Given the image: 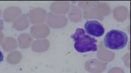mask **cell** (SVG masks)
I'll use <instances>...</instances> for the list:
<instances>
[{"label": "cell", "instance_id": "cell-1", "mask_svg": "<svg viewBox=\"0 0 131 73\" xmlns=\"http://www.w3.org/2000/svg\"><path fill=\"white\" fill-rule=\"evenodd\" d=\"M71 38L74 41V48L78 53H84L90 51H97V40L93 37L86 34L85 30L81 28L77 29Z\"/></svg>", "mask_w": 131, "mask_h": 73}, {"label": "cell", "instance_id": "cell-2", "mask_svg": "<svg viewBox=\"0 0 131 73\" xmlns=\"http://www.w3.org/2000/svg\"><path fill=\"white\" fill-rule=\"evenodd\" d=\"M128 37L126 33L118 30H112L104 38L105 47L110 49H122L127 45Z\"/></svg>", "mask_w": 131, "mask_h": 73}, {"label": "cell", "instance_id": "cell-3", "mask_svg": "<svg viewBox=\"0 0 131 73\" xmlns=\"http://www.w3.org/2000/svg\"><path fill=\"white\" fill-rule=\"evenodd\" d=\"M85 32L94 37H100L104 34V28L100 22L95 20L87 21L85 24Z\"/></svg>", "mask_w": 131, "mask_h": 73}, {"label": "cell", "instance_id": "cell-4", "mask_svg": "<svg viewBox=\"0 0 131 73\" xmlns=\"http://www.w3.org/2000/svg\"><path fill=\"white\" fill-rule=\"evenodd\" d=\"M3 53L1 52V51H0V62H2V61H3Z\"/></svg>", "mask_w": 131, "mask_h": 73}]
</instances>
